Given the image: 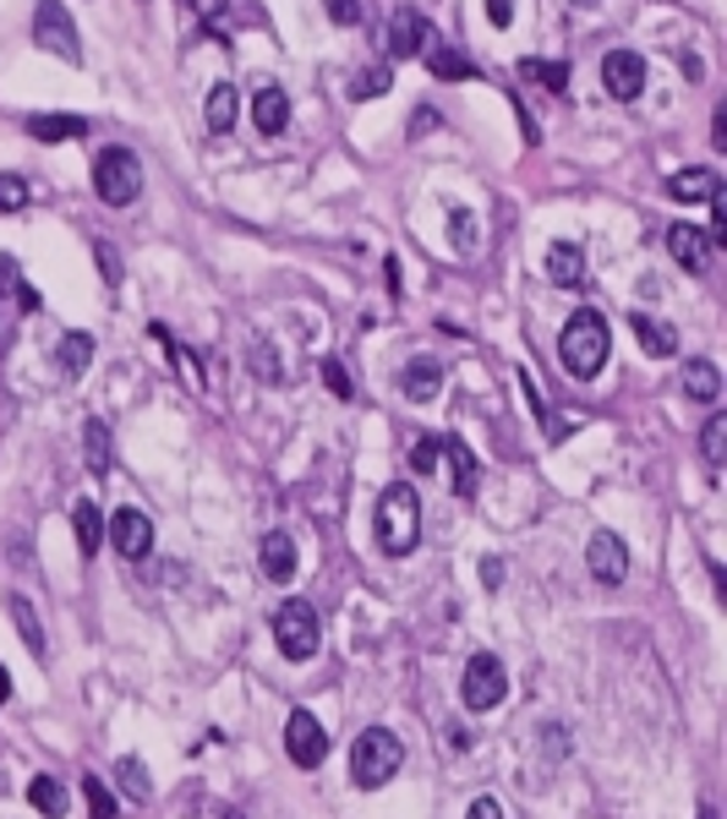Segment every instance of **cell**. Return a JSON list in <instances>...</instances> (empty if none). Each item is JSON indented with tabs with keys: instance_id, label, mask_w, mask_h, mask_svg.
Returning a JSON list of instances; mask_svg holds the SVG:
<instances>
[{
	"instance_id": "1",
	"label": "cell",
	"mask_w": 727,
	"mask_h": 819,
	"mask_svg": "<svg viewBox=\"0 0 727 819\" xmlns=\"http://www.w3.org/2000/svg\"><path fill=\"white\" fill-rule=\"evenodd\" d=\"M607 356H613V333H607V317L591 312V307H580V312L564 322V339H558V361H564V372L580 382H591L601 367H607Z\"/></svg>"
},
{
	"instance_id": "2",
	"label": "cell",
	"mask_w": 727,
	"mask_h": 819,
	"mask_svg": "<svg viewBox=\"0 0 727 819\" xmlns=\"http://www.w3.org/2000/svg\"><path fill=\"white\" fill-rule=\"evenodd\" d=\"M416 541H421V498L410 481H395L378 498V547L389 558H405V552H416Z\"/></svg>"
},
{
	"instance_id": "3",
	"label": "cell",
	"mask_w": 727,
	"mask_h": 819,
	"mask_svg": "<svg viewBox=\"0 0 727 819\" xmlns=\"http://www.w3.org/2000/svg\"><path fill=\"white\" fill-rule=\"evenodd\" d=\"M399 765H405V749H399V738L389 727H367L361 738H356V749H350V781L356 787H389L399 776Z\"/></svg>"
},
{
	"instance_id": "4",
	"label": "cell",
	"mask_w": 727,
	"mask_h": 819,
	"mask_svg": "<svg viewBox=\"0 0 727 819\" xmlns=\"http://www.w3.org/2000/svg\"><path fill=\"white\" fill-rule=\"evenodd\" d=\"M93 191L104 208H132L137 191H142V164H137L132 148H104L93 159Z\"/></svg>"
},
{
	"instance_id": "5",
	"label": "cell",
	"mask_w": 727,
	"mask_h": 819,
	"mask_svg": "<svg viewBox=\"0 0 727 819\" xmlns=\"http://www.w3.org/2000/svg\"><path fill=\"white\" fill-rule=\"evenodd\" d=\"M33 44H39V50H50L56 61L82 66L77 22H71V11L61 6V0H39V6H33Z\"/></svg>"
},
{
	"instance_id": "6",
	"label": "cell",
	"mask_w": 727,
	"mask_h": 819,
	"mask_svg": "<svg viewBox=\"0 0 727 819\" xmlns=\"http://www.w3.org/2000/svg\"><path fill=\"white\" fill-rule=\"evenodd\" d=\"M273 639L290 661H312L318 656V612L307 601H285L273 612Z\"/></svg>"
},
{
	"instance_id": "7",
	"label": "cell",
	"mask_w": 727,
	"mask_h": 819,
	"mask_svg": "<svg viewBox=\"0 0 727 819\" xmlns=\"http://www.w3.org/2000/svg\"><path fill=\"white\" fill-rule=\"evenodd\" d=\"M460 699L470 710H492L498 699H509V672H504V661L498 656H470L465 661V678H460Z\"/></svg>"
},
{
	"instance_id": "8",
	"label": "cell",
	"mask_w": 727,
	"mask_h": 819,
	"mask_svg": "<svg viewBox=\"0 0 727 819\" xmlns=\"http://www.w3.org/2000/svg\"><path fill=\"white\" fill-rule=\"evenodd\" d=\"M285 755H290V765H301V770H318L329 759V732H323V721L312 710H290V721H285Z\"/></svg>"
},
{
	"instance_id": "9",
	"label": "cell",
	"mask_w": 727,
	"mask_h": 819,
	"mask_svg": "<svg viewBox=\"0 0 727 819\" xmlns=\"http://www.w3.org/2000/svg\"><path fill=\"white\" fill-rule=\"evenodd\" d=\"M601 82H607V93L613 99H640V88H646V61L635 56V50H613L607 61H601Z\"/></svg>"
},
{
	"instance_id": "10",
	"label": "cell",
	"mask_w": 727,
	"mask_h": 819,
	"mask_svg": "<svg viewBox=\"0 0 727 819\" xmlns=\"http://www.w3.org/2000/svg\"><path fill=\"white\" fill-rule=\"evenodd\" d=\"M110 541H116V552L121 558H148V547H153V525H148V513L142 508H116V519H110Z\"/></svg>"
},
{
	"instance_id": "11",
	"label": "cell",
	"mask_w": 727,
	"mask_h": 819,
	"mask_svg": "<svg viewBox=\"0 0 727 819\" xmlns=\"http://www.w3.org/2000/svg\"><path fill=\"white\" fill-rule=\"evenodd\" d=\"M586 568H591L601 585H624V573H629V552H624V541H618L613 530H596L591 547H586Z\"/></svg>"
},
{
	"instance_id": "12",
	"label": "cell",
	"mask_w": 727,
	"mask_h": 819,
	"mask_svg": "<svg viewBox=\"0 0 727 819\" xmlns=\"http://www.w3.org/2000/svg\"><path fill=\"white\" fill-rule=\"evenodd\" d=\"M389 50H395L399 61L405 56H421V50H432V22L416 11V6H399L395 11V28H389Z\"/></svg>"
},
{
	"instance_id": "13",
	"label": "cell",
	"mask_w": 727,
	"mask_h": 819,
	"mask_svg": "<svg viewBox=\"0 0 727 819\" xmlns=\"http://www.w3.org/2000/svg\"><path fill=\"white\" fill-rule=\"evenodd\" d=\"M438 388H444V367L438 361H405V372H399V393L410 399V404H432L438 399Z\"/></svg>"
},
{
	"instance_id": "14",
	"label": "cell",
	"mask_w": 727,
	"mask_h": 819,
	"mask_svg": "<svg viewBox=\"0 0 727 819\" xmlns=\"http://www.w3.org/2000/svg\"><path fill=\"white\" fill-rule=\"evenodd\" d=\"M667 252L678 257L689 273H706V268H711V241H706L695 224H673V230H667Z\"/></svg>"
},
{
	"instance_id": "15",
	"label": "cell",
	"mask_w": 727,
	"mask_h": 819,
	"mask_svg": "<svg viewBox=\"0 0 727 819\" xmlns=\"http://www.w3.org/2000/svg\"><path fill=\"white\" fill-rule=\"evenodd\" d=\"M678 388H684L695 404H717V399H723V372H717V361H706V356L684 361V378H678Z\"/></svg>"
},
{
	"instance_id": "16",
	"label": "cell",
	"mask_w": 727,
	"mask_h": 819,
	"mask_svg": "<svg viewBox=\"0 0 727 819\" xmlns=\"http://www.w3.org/2000/svg\"><path fill=\"white\" fill-rule=\"evenodd\" d=\"M547 279H552V284H564V290H575V284L586 279V257H580V247L552 241V247H547Z\"/></svg>"
},
{
	"instance_id": "17",
	"label": "cell",
	"mask_w": 727,
	"mask_h": 819,
	"mask_svg": "<svg viewBox=\"0 0 727 819\" xmlns=\"http://www.w3.org/2000/svg\"><path fill=\"white\" fill-rule=\"evenodd\" d=\"M252 121H258V131H268V137H279V131L290 127V99H285V88H258Z\"/></svg>"
},
{
	"instance_id": "18",
	"label": "cell",
	"mask_w": 727,
	"mask_h": 819,
	"mask_svg": "<svg viewBox=\"0 0 727 819\" xmlns=\"http://www.w3.org/2000/svg\"><path fill=\"white\" fill-rule=\"evenodd\" d=\"M263 573L273 585H290V573H296V541L285 530H268L263 536Z\"/></svg>"
},
{
	"instance_id": "19",
	"label": "cell",
	"mask_w": 727,
	"mask_h": 819,
	"mask_svg": "<svg viewBox=\"0 0 727 819\" xmlns=\"http://www.w3.org/2000/svg\"><path fill=\"white\" fill-rule=\"evenodd\" d=\"M444 453H449V465H455V481H449V487H455L460 498H476V487H481V465H476V453L455 438H444Z\"/></svg>"
},
{
	"instance_id": "20",
	"label": "cell",
	"mask_w": 727,
	"mask_h": 819,
	"mask_svg": "<svg viewBox=\"0 0 727 819\" xmlns=\"http://www.w3.org/2000/svg\"><path fill=\"white\" fill-rule=\"evenodd\" d=\"M236 116H241L236 88H230V82H213V93H208V104H202V121H208V131H230V127H236Z\"/></svg>"
},
{
	"instance_id": "21",
	"label": "cell",
	"mask_w": 727,
	"mask_h": 819,
	"mask_svg": "<svg viewBox=\"0 0 727 819\" xmlns=\"http://www.w3.org/2000/svg\"><path fill=\"white\" fill-rule=\"evenodd\" d=\"M635 339H640V350L657 356V361H667V356L678 350V333H673L667 322H657V317H646V312H635Z\"/></svg>"
},
{
	"instance_id": "22",
	"label": "cell",
	"mask_w": 727,
	"mask_h": 819,
	"mask_svg": "<svg viewBox=\"0 0 727 819\" xmlns=\"http://www.w3.org/2000/svg\"><path fill=\"white\" fill-rule=\"evenodd\" d=\"M88 131L82 116H28V137H39V142H77Z\"/></svg>"
},
{
	"instance_id": "23",
	"label": "cell",
	"mask_w": 727,
	"mask_h": 819,
	"mask_svg": "<svg viewBox=\"0 0 727 819\" xmlns=\"http://www.w3.org/2000/svg\"><path fill=\"white\" fill-rule=\"evenodd\" d=\"M71 525H77V547H82V558H93V552H99V541H104V513L88 503V498H77V508H71Z\"/></svg>"
},
{
	"instance_id": "24",
	"label": "cell",
	"mask_w": 727,
	"mask_h": 819,
	"mask_svg": "<svg viewBox=\"0 0 727 819\" xmlns=\"http://www.w3.org/2000/svg\"><path fill=\"white\" fill-rule=\"evenodd\" d=\"M88 361H93V333H61V344H56V367H61L67 378H82Z\"/></svg>"
},
{
	"instance_id": "25",
	"label": "cell",
	"mask_w": 727,
	"mask_h": 819,
	"mask_svg": "<svg viewBox=\"0 0 727 819\" xmlns=\"http://www.w3.org/2000/svg\"><path fill=\"white\" fill-rule=\"evenodd\" d=\"M82 459H88L93 476H110L116 453H110V427H104V421H88V427H82Z\"/></svg>"
},
{
	"instance_id": "26",
	"label": "cell",
	"mask_w": 727,
	"mask_h": 819,
	"mask_svg": "<svg viewBox=\"0 0 727 819\" xmlns=\"http://www.w3.org/2000/svg\"><path fill=\"white\" fill-rule=\"evenodd\" d=\"M28 803H33L44 819L67 815V792H61V781H56V776H33V781H28Z\"/></svg>"
},
{
	"instance_id": "27",
	"label": "cell",
	"mask_w": 727,
	"mask_h": 819,
	"mask_svg": "<svg viewBox=\"0 0 727 819\" xmlns=\"http://www.w3.org/2000/svg\"><path fill=\"white\" fill-rule=\"evenodd\" d=\"M717 191V176L711 170H678L673 181H667V197H678V202H706Z\"/></svg>"
},
{
	"instance_id": "28",
	"label": "cell",
	"mask_w": 727,
	"mask_h": 819,
	"mask_svg": "<svg viewBox=\"0 0 727 819\" xmlns=\"http://www.w3.org/2000/svg\"><path fill=\"white\" fill-rule=\"evenodd\" d=\"M700 453H706V465H711V470H723V465H727V416H723V410L706 421V432H700Z\"/></svg>"
},
{
	"instance_id": "29",
	"label": "cell",
	"mask_w": 727,
	"mask_h": 819,
	"mask_svg": "<svg viewBox=\"0 0 727 819\" xmlns=\"http://www.w3.org/2000/svg\"><path fill=\"white\" fill-rule=\"evenodd\" d=\"M389 88H395V71H389V66H372V71H361V77L350 82V99L367 104V99H384Z\"/></svg>"
},
{
	"instance_id": "30",
	"label": "cell",
	"mask_w": 727,
	"mask_h": 819,
	"mask_svg": "<svg viewBox=\"0 0 727 819\" xmlns=\"http://www.w3.org/2000/svg\"><path fill=\"white\" fill-rule=\"evenodd\" d=\"M11 618H17V633L28 639V650H33V656H44V629H39V612H33V601L11 596Z\"/></svg>"
},
{
	"instance_id": "31",
	"label": "cell",
	"mask_w": 727,
	"mask_h": 819,
	"mask_svg": "<svg viewBox=\"0 0 727 819\" xmlns=\"http://www.w3.org/2000/svg\"><path fill=\"white\" fill-rule=\"evenodd\" d=\"M520 77L541 82L547 93H564V88H569V66L564 61H520Z\"/></svg>"
},
{
	"instance_id": "32",
	"label": "cell",
	"mask_w": 727,
	"mask_h": 819,
	"mask_svg": "<svg viewBox=\"0 0 727 819\" xmlns=\"http://www.w3.org/2000/svg\"><path fill=\"white\" fill-rule=\"evenodd\" d=\"M427 66H432V77H476V66L465 61L460 50H449V44H432V50H427Z\"/></svg>"
},
{
	"instance_id": "33",
	"label": "cell",
	"mask_w": 727,
	"mask_h": 819,
	"mask_svg": "<svg viewBox=\"0 0 727 819\" xmlns=\"http://www.w3.org/2000/svg\"><path fill=\"white\" fill-rule=\"evenodd\" d=\"M405 459H410V470H416V476H432V470H438V459H444V438L410 442V453H405Z\"/></svg>"
},
{
	"instance_id": "34",
	"label": "cell",
	"mask_w": 727,
	"mask_h": 819,
	"mask_svg": "<svg viewBox=\"0 0 727 819\" xmlns=\"http://www.w3.org/2000/svg\"><path fill=\"white\" fill-rule=\"evenodd\" d=\"M82 792H88V819H116V798L99 776H82Z\"/></svg>"
},
{
	"instance_id": "35",
	"label": "cell",
	"mask_w": 727,
	"mask_h": 819,
	"mask_svg": "<svg viewBox=\"0 0 727 819\" xmlns=\"http://www.w3.org/2000/svg\"><path fill=\"white\" fill-rule=\"evenodd\" d=\"M121 787H127V798L132 803H148V770H142V759H121Z\"/></svg>"
},
{
	"instance_id": "36",
	"label": "cell",
	"mask_w": 727,
	"mask_h": 819,
	"mask_svg": "<svg viewBox=\"0 0 727 819\" xmlns=\"http://www.w3.org/2000/svg\"><path fill=\"white\" fill-rule=\"evenodd\" d=\"M323 382H329V393H333V399H356V382H350V367H345L339 356H329V361H323Z\"/></svg>"
},
{
	"instance_id": "37",
	"label": "cell",
	"mask_w": 727,
	"mask_h": 819,
	"mask_svg": "<svg viewBox=\"0 0 727 819\" xmlns=\"http://www.w3.org/2000/svg\"><path fill=\"white\" fill-rule=\"evenodd\" d=\"M449 241H455L460 252H470V247H476V213H465V208H455V213H449Z\"/></svg>"
},
{
	"instance_id": "38",
	"label": "cell",
	"mask_w": 727,
	"mask_h": 819,
	"mask_svg": "<svg viewBox=\"0 0 727 819\" xmlns=\"http://www.w3.org/2000/svg\"><path fill=\"white\" fill-rule=\"evenodd\" d=\"M28 202V181L22 176H0V213H17Z\"/></svg>"
},
{
	"instance_id": "39",
	"label": "cell",
	"mask_w": 727,
	"mask_h": 819,
	"mask_svg": "<svg viewBox=\"0 0 727 819\" xmlns=\"http://www.w3.org/2000/svg\"><path fill=\"white\" fill-rule=\"evenodd\" d=\"M706 202H711V236H706V241H711V247H723V241H727V197H723V187L711 191Z\"/></svg>"
},
{
	"instance_id": "40",
	"label": "cell",
	"mask_w": 727,
	"mask_h": 819,
	"mask_svg": "<svg viewBox=\"0 0 727 819\" xmlns=\"http://www.w3.org/2000/svg\"><path fill=\"white\" fill-rule=\"evenodd\" d=\"M329 17L339 28H356L361 22V0H329Z\"/></svg>"
},
{
	"instance_id": "41",
	"label": "cell",
	"mask_w": 727,
	"mask_h": 819,
	"mask_svg": "<svg viewBox=\"0 0 727 819\" xmlns=\"http://www.w3.org/2000/svg\"><path fill=\"white\" fill-rule=\"evenodd\" d=\"M93 257H99V273H104V284H121V257L110 252V247H104V241H99V247H93Z\"/></svg>"
},
{
	"instance_id": "42",
	"label": "cell",
	"mask_w": 727,
	"mask_h": 819,
	"mask_svg": "<svg viewBox=\"0 0 727 819\" xmlns=\"http://www.w3.org/2000/svg\"><path fill=\"white\" fill-rule=\"evenodd\" d=\"M487 17H492V28H509L515 22V0H487Z\"/></svg>"
},
{
	"instance_id": "43",
	"label": "cell",
	"mask_w": 727,
	"mask_h": 819,
	"mask_svg": "<svg viewBox=\"0 0 727 819\" xmlns=\"http://www.w3.org/2000/svg\"><path fill=\"white\" fill-rule=\"evenodd\" d=\"M432 127H438V110H416L410 116V137H427Z\"/></svg>"
},
{
	"instance_id": "44",
	"label": "cell",
	"mask_w": 727,
	"mask_h": 819,
	"mask_svg": "<svg viewBox=\"0 0 727 819\" xmlns=\"http://www.w3.org/2000/svg\"><path fill=\"white\" fill-rule=\"evenodd\" d=\"M498 579H504V563H498V558H481V585L498 590Z\"/></svg>"
},
{
	"instance_id": "45",
	"label": "cell",
	"mask_w": 727,
	"mask_h": 819,
	"mask_svg": "<svg viewBox=\"0 0 727 819\" xmlns=\"http://www.w3.org/2000/svg\"><path fill=\"white\" fill-rule=\"evenodd\" d=\"M470 819H504V809H498L492 798H476V803H470Z\"/></svg>"
},
{
	"instance_id": "46",
	"label": "cell",
	"mask_w": 727,
	"mask_h": 819,
	"mask_svg": "<svg viewBox=\"0 0 727 819\" xmlns=\"http://www.w3.org/2000/svg\"><path fill=\"white\" fill-rule=\"evenodd\" d=\"M198 819H241V809H230V803H202Z\"/></svg>"
},
{
	"instance_id": "47",
	"label": "cell",
	"mask_w": 727,
	"mask_h": 819,
	"mask_svg": "<svg viewBox=\"0 0 727 819\" xmlns=\"http://www.w3.org/2000/svg\"><path fill=\"white\" fill-rule=\"evenodd\" d=\"M17 301H22V312H39V290L22 284V279H17Z\"/></svg>"
},
{
	"instance_id": "48",
	"label": "cell",
	"mask_w": 727,
	"mask_h": 819,
	"mask_svg": "<svg viewBox=\"0 0 727 819\" xmlns=\"http://www.w3.org/2000/svg\"><path fill=\"white\" fill-rule=\"evenodd\" d=\"M711 142L727 148V104H717V121H711Z\"/></svg>"
},
{
	"instance_id": "49",
	"label": "cell",
	"mask_w": 727,
	"mask_h": 819,
	"mask_svg": "<svg viewBox=\"0 0 727 819\" xmlns=\"http://www.w3.org/2000/svg\"><path fill=\"white\" fill-rule=\"evenodd\" d=\"M0 284H17V262L11 257H0Z\"/></svg>"
},
{
	"instance_id": "50",
	"label": "cell",
	"mask_w": 727,
	"mask_h": 819,
	"mask_svg": "<svg viewBox=\"0 0 727 819\" xmlns=\"http://www.w3.org/2000/svg\"><path fill=\"white\" fill-rule=\"evenodd\" d=\"M6 699H11V672L0 667V705H6Z\"/></svg>"
},
{
	"instance_id": "51",
	"label": "cell",
	"mask_w": 727,
	"mask_h": 819,
	"mask_svg": "<svg viewBox=\"0 0 727 819\" xmlns=\"http://www.w3.org/2000/svg\"><path fill=\"white\" fill-rule=\"evenodd\" d=\"M700 819H717V809H700Z\"/></svg>"
}]
</instances>
